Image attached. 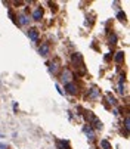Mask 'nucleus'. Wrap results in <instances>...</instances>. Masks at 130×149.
Instances as JSON below:
<instances>
[{"instance_id": "f257e3e1", "label": "nucleus", "mask_w": 130, "mask_h": 149, "mask_svg": "<svg viewBox=\"0 0 130 149\" xmlns=\"http://www.w3.org/2000/svg\"><path fill=\"white\" fill-rule=\"evenodd\" d=\"M49 52H50V47H49L48 43H43V45L40 46V49H38V53H40L41 56H48Z\"/></svg>"}, {"instance_id": "f03ea898", "label": "nucleus", "mask_w": 130, "mask_h": 149, "mask_svg": "<svg viewBox=\"0 0 130 149\" xmlns=\"http://www.w3.org/2000/svg\"><path fill=\"white\" fill-rule=\"evenodd\" d=\"M61 80H62L65 84H68V83H70V80H71V72H70V70H65V71L62 72Z\"/></svg>"}, {"instance_id": "7ed1b4c3", "label": "nucleus", "mask_w": 130, "mask_h": 149, "mask_svg": "<svg viewBox=\"0 0 130 149\" xmlns=\"http://www.w3.org/2000/svg\"><path fill=\"white\" fill-rule=\"evenodd\" d=\"M65 90H67L70 95H75L77 93V87H75V84H73V83L65 84Z\"/></svg>"}, {"instance_id": "20e7f679", "label": "nucleus", "mask_w": 130, "mask_h": 149, "mask_svg": "<svg viewBox=\"0 0 130 149\" xmlns=\"http://www.w3.org/2000/svg\"><path fill=\"white\" fill-rule=\"evenodd\" d=\"M41 16H43V9H41V8H37V9L33 12V19H34V21H40Z\"/></svg>"}, {"instance_id": "39448f33", "label": "nucleus", "mask_w": 130, "mask_h": 149, "mask_svg": "<svg viewBox=\"0 0 130 149\" xmlns=\"http://www.w3.org/2000/svg\"><path fill=\"white\" fill-rule=\"evenodd\" d=\"M28 37H30L33 41H37V40H38V31H37L36 28H31V30L28 31Z\"/></svg>"}, {"instance_id": "423d86ee", "label": "nucleus", "mask_w": 130, "mask_h": 149, "mask_svg": "<svg viewBox=\"0 0 130 149\" xmlns=\"http://www.w3.org/2000/svg\"><path fill=\"white\" fill-rule=\"evenodd\" d=\"M83 132L86 133V136H87L90 140H93V139H95V133H93V130L90 129V127H84V129H83Z\"/></svg>"}, {"instance_id": "0eeeda50", "label": "nucleus", "mask_w": 130, "mask_h": 149, "mask_svg": "<svg viewBox=\"0 0 130 149\" xmlns=\"http://www.w3.org/2000/svg\"><path fill=\"white\" fill-rule=\"evenodd\" d=\"M58 149H70V145L68 142H65V140H58Z\"/></svg>"}, {"instance_id": "6e6552de", "label": "nucleus", "mask_w": 130, "mask_h": 149, "mask_svg": "<svg viewBox=\"0 0 130 149\" xmlns=\"http://www.w3.org/2000/svg\"><path fill=\"white\" fill-rule=\"evenodd\" d=\"M93 124H95V129H98V130H101V129H102V123H101L96 117H93Z\"/></svg>"}, {"instance_id": "1a4fd4ad", "label": "nucleus", "mask_w": 130, "mask_h": 149, "mask_svg": "<svg viewBox=\"0 0 130 149\" xmlns=\"http://www.w3.org/2000/svg\"><path fill=\"white\" fill-rule=\"evenodd\" d=\"M123 59H124V52H118L117 55H115V62H123Z\"/></svg>"}, {"instance_id": "9d476101", "label": "nucleus", "mask_w": 130, "mask_h": 149, "mask_svg": "<svg viewBox=\"0 0 130 149\" xmlns=\"http://www.w3.org/2000/svg\"><path fill=\"white\" fill-rule=\"evenodd\" d=\"M101 146L103 149H111V143L108 142V140H101Z\"/></svg>"}, {"instance_id": "9b49d317", "label": "nucleus", "mask_w": 130, "mask_h": 149, "mask_svg": "<svg viewBox=\"0 0 130 149\" xmlns=\"http://www.w3.org/2000/svg\"><path fill=\"white\" fill-rule=\"evenodd\" d=\"M19 22L22 24V25H25V24H28V18L25 16V15H21L19 16Z\"/></svg>"}, {"instance_id": "f8f14e48", "label": "nucleus", "mask_w": 130, "mask_h": 149, "mask_svg": "<svg viewBox=\"0 0 130 149\" xmlns=\"http://www.w3.org/2000/svg\"><path fill=\"white\" fill-rule=\"evenodd\" d=\"M98 95H99L98 89H96V87H93V89H92V92H90V97H92V99H95V97H98Z\"/></svg>"}, {"instance_id": "ddd939ff", "label": "nucleus", "mask_w": 130, "mask_h": 149, "mask_svg": "<svg viewBox=\"0 0 130 149\" xmlns=\"http://www.w3.org/2000/svg\"><path fill=\"white\" fill-rule=\"evenodd\" d=\"M117 18H118L120 21H126V15H124V12H118V13H117Z\"/></svg>"}, {"instance_id": "4468645a", "label": "nucleus", "mask_w": 130, "mask_h": 149, "mask_svg": "<svg viewBox=\"0 0 130 149\" xmlns=\"http://www.w3.org/2000/svg\"><path fill=\"white\" fill-rule=\"evenodd\" d=\"M110 41H111V45H115V41H117V37H115V34H113V36L110 37Z\"/></svg>"}, {"instance_id": "2eb2a0df", "label": "nucleus", "mask_w": 130, "mask_h": 149, "mask_svg": "<svg viewBox=\"0 0 130 149\" xmlns=\"http://www.w3.org/2000/svg\"><path fill=\"white\" fill-rule=\"evenodd\" d=\"M126 129H127V130L130 129V125H129V118H126Z\"/></svg>"}, {"instance_id": "dca6fc26", "label": "nucleus", "mask_w": 130, "mask_h": 149, "mask_svg": "<svg viewBox=\"0 0 130 149\" xmlns=\"http://www.w3.org/2000/svg\"><path fill=\"white\" fill-rule=\"evenodd\" d=\"M56 90H58V92H59V95H64V93H62V90H61V87H59V86H58V84H56Z\"/></svg>"}, {"instance_id": "f3484780", "label": "nucleus", "mask_w": 130, "mask_h": 149, "mask_svg": "<svg viewBox=\"0 0 130 149\" xmlns=\"http://www.w3.org/2000/svg\"><path fill=\"white\" fill-rule=\"evenodd\" d=\"M6 148H8V146H6L5 143H0V149H6Z\"/></svg>"}]
</instances>
